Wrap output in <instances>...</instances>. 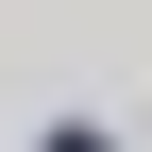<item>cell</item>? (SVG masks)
<instances>
[{
  "instance_id": "6da1fadb",
  "label": "cell",
  "mask_w": 152,
  "mask_h": 152,
  "mask_svg": "<svg viewBox=\"0 0 152 152\" xmlns=\"http://www.w3.org/2000/svg\"><path fill=\"white\" fill-rule=\"evenodd\" d=\"M51 152H102V135H51Z\"/></svg>"
}]
</instances>
